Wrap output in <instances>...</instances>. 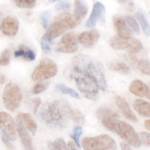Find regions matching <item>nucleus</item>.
I'll use <instances>...</instances> for the list:
<instances>
[{"label": "nucleus", "instance_id": "obj_1", "mask_svg": "<svg viewBox=\"0 0 150 150\" xmlns=\"http://www.w3.org/2000/svg\"><path fill=\"white\" fill-rule=\"evenodd\" d=\"M67 73L74 80L78 90L88 99H96L100 89L103 91L107 89L102 63L86 55L75 56Z\"/></svg>", "mask_w": 150, "mask_h": 150}, {"label": "nucleus", "instance_id": "obj_2", "mask_svg": "<svg viewBox=\"0 0 150 150\" xmlns=\"http://www.w3.org/2000/svg\"><path fill=\"white\" fill-rule=\"evenodd\" d=\"M64 102L65 100H55L43 103L39 107V116L47 126L54 129L66 127L68 117L65 112Z\"/></svg>", "mask_w": 150, "mask_h": 150}, {"label": "nucleus", "instance_id": "obj_3", "mask_svg": "<svg viewBox=\"0 0 150 150\" xmlns=\"http://www.w3.org/2000/svg\"><path fill=\"white\" fill-rule=\"evenodd\" d=\"M82 18L76 16L75 14L68 13V12H62L55 16L53 22L47 27V31L45 36L52 41L57 38L58 36L64 34V32L73 29L81 23Z\"/></svg>", "mask_w": 150, "mask_h": 150}, {"label": "nucleus", "instance_id": "obj_4", "mask_svg": "<svg viewBox=\"0 0 150 150\" xmlns=\"http://www.w3.org/2000/svg\"><path fill=\"white\" fill-rule=\"evenodd\" d=\"M81 146L84 150H115L116 143L112 137L106 134L82 139Z\"/></svg>", "mask_w": 150, "mask_h": 150}, {"label": "nucleus", "instance_id": "obj_5", "mask_svg": "<svg viewBox=\"0 0 150 150\" xmlns=\"http://www.w3.org/2000/svg\"><path fill=\"white\" fill-rule=\"evenodd\" d=\"M22 91L20 87L15 83H8L3 91V104L4 107L9 111H15L18 109L22 102Z\"/></svg>", "mask_w": 150, "mask_h": 150}, {"label": "nucleus", "instance_id": "obj_6", "mask_svg": "<svg viewBox=\"0 0 150 150\" xmlns=\"http://www.w3.org/2000/svg\"><path fill=\"white\" fill-rule=\"evenodd\" d=\"M57 74V66L54 61L48 58H44L40 61V63L36 66L34 71L31 74V78L33 81L47 80Z\"/></svg>", "mask_w": 150, "mask_h": 150}, {"label": "nucleus", "instance_id": "obj_7", "mask_svg": "<svg viewBox=\"0 0 150 150\" xmlns=\"http://www.w3.org/2000/svg\"><path fill=\"white\" fill-rule=\"evenodd\" d=\"M114 133L118 134L124 141L127 142V144L131 145L133 147L138 148V147L141 146L142 143L140 141L139 135L136 133L134 128L126 122L118 120L115 124Z\"/></svg>", "mask_w": 150, "mask_h": 150}, {"label": "nucleus", "instance_id": "obj_8", "mask_svg": "<svg viewBox=\"0 0 150 150\" xmlns=\"http://www.w3.org/2000/svg\"><path fill=\"white\" fill-rule=\"evenodd\" d=\"M110 46L115 50H126L130 54H135L142 50L143 45L139 40L132 37L121 38L119 36H113L109 40Z\"/></svg>", "mask_w": 150, "mask_h": 150}, {"label": "nucleus", "instance_id": "obj_9", "mask_svg": "<svg viewBox=\"0 0 150 150\" xmlns=\"http://www.w3.org/2000/svg\"><path fill=\"white\" fill-rule=\"evenodd\" d=\"M0 131L6 135L11 141L17 138V126L13 117L7 112L0 111Z\"/></svg>", "mask_w": 150, "mask_h": 150}, {"label": "nucleus", "instance_id": "obj_10", "mask_svg": "<svg viewBox=\"0 0 150 150\" xmlns=\"http://www.w3.org/2000/svg\"><path fill=\"white\" fill-rule=\"evenodd\" d=\"M55 50L60 53H75L78 50V36L74 32L65 33L56 44Z\"/></svg>", "mask_w": 150, "mask_h": 150}, {"label": "nucleus", "instance_id": "obj_11", "mask_svg": "<svg viewBox=\"0 0 150 150\" xmlns=\"http://www.w3.org/2000/svg\"><path fill=\"white\" fill-rule=\"evenodd\" d=\"M96 115L99 121L102 123V125L106 129H108L111 132H114L115 124L119 120V117L114 111L107 107H100L96 111Z\"/></svg>", "mask_w": 150, "mask_h": 150}, {"label": "nucleus", "instance_id": "obj_12", "mask_svg": "<svg viewBox=\"0 0 150 150\" xmlns=\"http://www.w3.org/2000/svg\"><path fill=\"white\" fill-rule=\"evenodd\" d=\"M104 16H105V6L101 2H95L93 4L92 12L88 20L86 21L85 25L89 28H94L99 21L102 23L104 22Z\"/></svg>", "mask_w": 150, "mask_h": 150}, {"label": "nucleus", "instance_id": "obj_13", "mask_svg": "<svg viewBox=\"0 0 150 150\" xmlns=\"http://www.w3.org/2000/svg\"><path fill=\"white\" fill-rule=\"evenodd\" d=\"M19 28V21L17 18L13 16H7L0 23V31L4 35L13 37L17 34Z\"/></svg>", "mask_w": 150, "mask_h": 150}, {"label": "nucleus", "instance_id": "obj_14", "mask_svg": "<svg viewBox=\"0 0 150 150\" xmlns=\"http://www.w3.org/2000/svg\"><path fill=\"white\" fill-rule=\"evenodd\" d=\"M113 24L117 32V36L121 38H128L131 37L132 31L127 25L125 19L121 17V16H114L113 17Z\"/></svg>", "mask_w": 150, "mask_h": 150}, {"label": "nucleus", "instance_id": "obj_15", "mask_svg": "<svg viewBox=\"0 0 150 150\" xmlns=\"http://www.w3.org/2000/svg\"><path fill=\"white\" fill-rule=\"evenodd\" d=\"M16 126H17V134L20 138L21 142H22L25 150H33V145H32V139L29 134V131L26 129V127L23 125V123L20 120L16 119Z\"/></svg>", "mask_w": 150, "mask_h": 150}, {"label": "nucleus", "instance_id": "obj_16", "mask_svg": "<svg viewBox=\"0 0 150 150\" xmlns=\"http://www.w3.org/2000/svg\"><path fill=\"white\" fill-rule=\"evenodd\" d=\"M100 37V33L97 30L84 31L80 35H78V43L85 47H92L98 41Z\"/></svg>", "mask_w": 150, "mask_h": 150}, {"label": "nucleus", "instance_id": "obj_17", "mask_svg": "<svg viewBox=\"0 0 150 150\" xmlns=\"http://www.w3.org/2000/svg\"><path fill=\"white\" fill-rule=\"evenodd\" d=\"M64 108H65V112H66V114H67V117H68L69 119H71L73 122H75L76 124H79L80 126L85 123V118H84V115L82 114L79 110L72 108V106L70 105L67 101H65Z\"/></svg>", "mask_w": 150, "mask_h": 150}, {"label": "nucleus", "instance_id": "obj_18", "mask_svg": "<svg viewBox=\"0 0 150 150\" xmlns=\"http://www.w3.org/2000/svg\"><path fill=\"white\" fill-rule=\"evenodd\" d=\"M115 101H116L117 106L119 107V109L121 110V112L123 113V115H124L128 120H131L133 122L138 121L137 117L135 116L134 113L132 112V110L130 109L129 105H128V103L125 101V99H123L122 97H120V96H117V97L115 98Z\"/></svg>", "mask_w": 150, "mask_h": 150}, {"label": "nucleus", "instance_id": "obj_19", "mask_svg": "<svg viewBox=\"0 0 150 150\" xmlns=\"http://www.w3.org/2000/svg\"><path fill=\"white\" fill-rule=\"evenodd\" d=\"M16 119L20 120L21 122L23 123V125L26 127V129L28 130L30 133H32L33 135L36 133V130H37V124L34 121V119L32 118L29 113H19L16 117Z\"/></svg>", "mask_w": 150, "mask_h": 150}, {"label": "nucleus", "instance_id": "obj_20", "mask_svg": "<svg viewBox=\"0 0 150 150\" xmlns=\"http://www.w3.org/2000/svg\"><path fill=\"white\" fill-rule=\"evenodd\" d=\"M129 91L136 96H146L147 94V84L141 80H133L129 86Z\"/></svg>", "mask_w": 150, "mask_h": 150}, {"label": "nucleus", "instance_id": "obj_21", "mask_svg": "<svg viewBox=\"0 0 150 150\" xmlns=\"http://www.w3.org/2000/svg\"><path fill=\"white\" fill-rule=\"evenodd\" d=\"M134 109L143 117H150V103L144 101L142 99H136L133 103Z\"/></svg>", "mask_w": 150, "mask_h": 150}, {"label": "nucleus", "instance_id": "obj_22", "mask_svg": "<svg viewBox=\"0 0 150 150\" xmlns=\"http://www.w3.org/2000/svg\"><path fill=\"white\" fill-rule=\"evenodd\" d=\"M14 56L16 58L22 57L27 61H34L35 60V52L33 50H31L30 48L24 46V45H20L18 47V49L14 52Z\"/></svg>", "mask_w": 150, "mask_h": 150}, {"label": "nucleus", "instance_id": "obj_23", "mask_svg": "<svg viewBox=\"0 0 150 150\" xmlns=\"http://www.w3.org/2000/svg\"><path fill=\"white\" fill-rule=\"evenodd\" d=\"M135 18H136V20L138 21L139 26L142 28L144 34L146 35L147 37H149L150 36V24L148 22V20L146 19V17H145L143 12L141 10H138L136 12V14H135Z\"/></svg>", "mask_w": 150, "mask_h": 150}, {"label": "nucleus", "instance_id": "obj_24", "mask_svg": "<svg viewBox=\"0 0 150 150\" xmlns=\"http://www.w3.org/2000/svg\"><path fill=\"white\" fill-rule=\"evenodd\" d=\"M88 7L84 0H75L74 1V14L76 16H79L80 18H83L86 16Z\"/></svg>", "mask_w": 150, "mask_h": 150}, {"label": "nucleus", "instance_id": "obj_25", "mask_svg": "<svg viewBox=\"0 0 150 150\" xmlns=\"http://www.w3.org/2000/svg\"><path fill=\"white\" fill-rule=\"evenodd\" d=\"M110 70L112 71H116V72H119V73H122V74H128L130 71L129 67L128 65H126L123 62H112L108 65Z\"/></svg>", "mask_w": 150, "mask_h": 150}, {"label": "nucleus", "instance_id": "obj_26", "mask_svg": "<svg viewBox=\"0 0 150 150\" xmlns=\"http://www.w3.org/2000/svg\"><path fill=\"white\" fill-rule=\"evenodd\" d=\"M55 88H56V90H58L59 92H61L62 94H66V95L71 96V97H73L75 99H79V98H80L79 94L77 93L76 91L74 90V89L70 88V87L64 85V84H57V85L55 86Z\"/></svg>", "mask_w": 150, "mask_h": 150}, {"label": "nucleus", "instance_id": "obj_27", "mask_svg": "<svg viewBox=\"0 0 150 150\" xmlns=\"http://www.w3.org/2000/svg\"><path fill=\"white\" fill-rule=\"evenodd\" d=\"M47 145L49 150H67V144L63 138H57L54 141H49Z\"/></svg>", "mask_w": 150, "mask_h": 150}, {"label": "nucleus", "instance_id": "obj_28", "mask_svg": "<svg viewBox=\"0 0 150 150\" xmlns=\"http://www.w3.org/2000/svg\"><path fill=\"white\" fill-rule=\"evenodd\" d=\"M50 82L49 81H38L34 86L32 87V93L33 94H40L44 92L45 90L48 88Z\"/></svg>", "mask_w": 150, "mask_h": 150}, {"label": "nucleus", "instance_id": "obj_29", "mask_svg": "<svg viewBox=\"0 0 150 150\" xmlns=\"http://www.w3.org/2000/svg\"><path fill=\"white\" fill-rule=\"evenodd\" d=\"M137 68L141 73L150 76V62L146 59H141L137 63Z\"/></svg>", "mask_w": 150, "mask_h": 150}, {"label": "nucleus", "instance_id": "obj_30", "mask_svg": "<svg viewBox=\"0 0 150 150\" xmlns=\"http://www.w3.org/2000/svg\"><path fill=\"white\" fill-rule=\"evenodd\" d=\"M124 19H125V21H126L127 25L129 26V27L131 28L132 30H134L136 33L140 32V26H139L138 21L136 20V18L132 17V16L127 15V16H125Z\"/></svg>", "mask_w": 150, "mask_h": 150}, {"label": "nucleus", "instance_id": "obj_31", "mask_svg": "<svg viewBox=\"0 0 150 150\" xmlns=\"http://www.w3.org/2000/svg\"><path fill=\"white\" fill-rule=\"evenodd\" d=\"M19 8L32 9L36 5V0H14Z\"/></svg>", "mask_w": 150, "mask_h": 150}, {"label": "nucleus", "instance_id": "obj_32", "mask_svg": "<svg viewBox=\"0 0 150 150\" xmlns=\"http://www.w3.org/2000/svg\"><path fill=\"white\" fill-rule=\"evenodd\" d=\"M82 127L79 125V126H75L73 128V133H72V139L75 142V144L77 145V147H80V136L82 135Z\"/></svg>", "mask_w": 150, "mask_h": 150}, {"label": "nucleus", "instance_id": "obj_33", "mask_svg": "<svg viewBox=\"0 0 150 150\" xmlns=\"http://www.w3.org/2000/svg\"><path fill=\"white\" fill-rule=\"evenodd\" d=\"M40 44H41V48H42V51L45 54H48V53L51 52V41L48 39L45 35H43L42 38H41Z\"/></svg>", "mask_w": 150, "mask_h": 150}, {"label": "nucleus", "instance_id": "obj_34", "mask_svg": "<svg viewBox=\"0 0 150 150\" xmlns=\"http://www.w3.org/2000/svg\"><path fill=\"white\" fill-rule=\"evenodd\" d=\"M10 56H11V50L5 49L3 52L0 54V66H6L10 62Z\"/></svg>", "mask_w": 150, "mask_h": 150}, {"label": "nucleus", "instance_id": "obj_35", "mask_svg": "<svg viewBox=\"0 0 150 150\" xmlns=\"http://www.w3.org/2000/svg\"><path fill=\"white\" fill-rule=\"evenodd\" d=\"M139 138L142 144L150 146V133L148 132H141L139 134Z\"/></svg>", "mask_w": 150, "mask_h": 150}, {"label": "nucleus", "instance_id": "obj_36", "mask_svg": "<svg viewBox=\"0 0 150 150\" xmlns=\"http://www.w3.org/2000/svg\"><path fill=\"white\" fill-rule=\"evenodd\" d=\"M70 7H71V4H70V2H68L67 0H62V1H60L59 3L57 4L56 7H55V9L56 10H69Z\"/></svg>", "mask_w": 150, "mask_h": 150}, {"label": "nucleus", "instance_id": "obj_37", "mask_svg": "<svg viewBox=\"0 0 150 150\" xmlns=\"http://www.w3.org/2000/svg\"><path fill=\"white\" fill-rule=\"evenodd\" d=\"M0 137H1V140L3 141V143L5 144V146L7 147V148L10 149V150H14V145L11 143L12 141L6 136L5 134H4V133L0 132Z\"/></svg>", "mask_w": 150, "mask_h": 150}, {"label": "nucleus", "instance_id": "obj_38", "mask_svg": "<svg viewBox=\"0 0 150 150\" xmlns=\"http://www.w3.org/2000/svg\"><path fill=\"white\" fill-rule=\"evenodd\" d=\"M48 20H49V12L45 11L42 13V15L40 16V21L42 23V26L45 29H47L48 27Z\"/></svg>", "mask_w": 150, "mask_h": 150}, {"label": "nucleus", "instance_id": "obj_39", "mask_svg": "<svg viewBox=\"0 0 150 150\" xmlns=\"http://www.w3.org/2000/svg\"><path fill=\"white\" fill-rule=\"evenodd\" d=\"M32 104H33V111H34V112L36 113L38 111V108H39L40 105H41V100H40L39 98L33 99Z\"/></svg>", "mask_w": 150, "mask_h": 150}, {"label": "nucleus", "instance_id": "obj_40", "mask_svg": "<svg viewBox=\"0 0 150 150\" xmlns=\"http://www.w3.org/2000/svg\"><path fill=\"white\" fill-rule=\"evenodd\" d=\"M117 2L120 4H125V5H127L130 10L133 8V3L130 1V0H117Z\"/></svg>", "mask_w": 150, "mask_h": 150}, {"label": "nucleus", "instance_id": "obj_41", "mask_svg": "<svg viewBox=\"0 0 150 150\" xmlns=\"http://www.w3.org/2000/svg\"><path fill=\"white\" fill-rule=\"evenodd\" d=\"M67 150H78L77 149V145L75 144V142L69 141L67 143Z\"/></svg>", "mask_w": 150, "mask_h": 150}, {"label": "nucleus", "instance_id": "obj_42", "mask_svg": "<svg viewBox=\"0 0 150 150\" xmlns=\"http://www.w3.org/2000/svg\"><path fill=\"white\" fill-rule=\"evenodd\" d=\"M120 148H121V150H132L130 145L125 143V142H121V143H120Z\"/></svg>", "mask_w": 150, "mask_h": 150}, {"label": "nucleus", "instance_id": "obj_43", "mask_svg": "<svg viewBox=\"0 0 150 150\" xmlns=\"http://www.w3.org/2000/svg\"><path fill=\"white\" fill-rule=\"evenodd\" d=\"M5 81H6V77L4 76L2 73H0V84L5 83Z\"/></svg>", "mask_w": 150, "mask_h": 150}, {"label": "nucleus", "instance_id": "obj_44", "mask_svg": "<svg viewBox=\"0 0 150 150\" xmlns=\"http://www.w3.org/2000/svg\"><path fill=\"white\" fill-rule=\"evenodd\" d=\"M144 126H145V128H146L147 130H149V131H150V119L146 120V121L144 122Z\"/></svg>", "mask_w": 150, "mask_h": 150}, {"label": "nucleus", "instance_id": "obj_45", "mask_svg": "<svg viewBox=\"0 0 150 150\" xmlns=\"http://www.w3.org/2000/svg\"><path fill=\"white\" fill-rule=\"evenodd\" d=\"M146 97L150 100V83L147 84V94H146Z\"/></svg>", "mask_w": 150, "mask_h": 150}, {"label": "nucleus", "instance_id": "obj_46", "mask_svg": "<svg viewBox=\"0 0 150 150\" xmlns=\"http://www.w3.org/2000/svg\"><path fill=\"white\" fill-rule=\"evenodd\" d=\"M50 2H55V1H58V0H49Z\"/></svg>", "mask_w": 150, "mask_h": 150}, {"label": "nucleus", "instance_id": "obj_47", "mask_svg": "<svg viewBox=\"0 0 150 150\" xmlns=\"http://www.w3.org/2000/svg\"><path fill=\"white\" fill-rule=\"evenodd\" d=\"M149 14H150V11H149Z\"/></svg>", "mask_w": 150, "mask_h": 150}, {"label": "nucleus", "instance_id": "obj_48", "mask_svg": "<svg viewBox=\"0 0 150 150\" xmlns=\"http://www.w3.org/2000/svg\"><path fill=\"white\" fill-rule=\"evenodd\" d=\"M33 150H34V149H33Z\"/></svg>", "mask_w": 150, "mask_h": 150}]
</instances>
